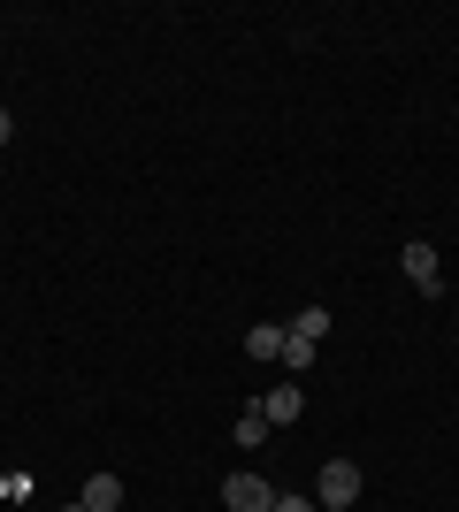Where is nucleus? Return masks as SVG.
Instances as JSON below:
<instances>
[{
  "instance_id": "obj_1",
  "label": "nucleus",
  "mask_w": 459,
  "mask_h": 512,
  "mask_svg": "<svg viewBox=\"0 0 459 512\" xmlns=\"http://www.w3.org/2000/svg\"><path fill=\"white\" fill-rule=\"evenodd\" d=\"M314 505H322V512H352V505H360V467H352V459H322V474H314Z\"/></svg>"
},
{
  "instance_id": "obj_2",
  "label": "nucleus",
  "mask_w": 459,
  "mask_h": 512,
  "mask_svg": "<svg viewBox=\"0 0 459 512\" xmlns=\"http://www.w3.org/2000/svg\"><path fill=\"white\" fill-rule=\"evenodd\" d=\"M398 268H406V283H414L421 299H444V260H437V245H429V237H414V245L398 253Z\"/></svg>"
},
{
  "instance_id": "obj_3",
  "label": "nucleus",
  "mask_w": 459,
  "mask_h": 512,
  "mask_svg": "<svg viewBox=\"0 0 459 512\" xmlns=\"http://www.w3.org/2000/svg\"><path fill=\"white\" fill-rule=\"evenodd\" d=\"M222 512H276V490H268L261 474H230L222 482Z\"/></svg>"
},
{
  "instance_id": "obj_4",
  "label": "nucleus",
  "mask_w": 459,
  "mask_h": 512,
  "mask_svg": "<svg viewBox=\"0 0 459 512\" xmlns=\"http://www.w3.org/2000/svg\"><path fill=\"white\" fill-rule=\"evenodd\" d=\"M261 413H268V428H291V421H299V413H306V390H299V383L268 390V398H261Z\"/></svg>"
},
{
  "instance_id": "obj_5",
  "label": "nucleus",
  "mask_w": 459,
  "mask_h": 512,
  "mask_svg": "<svg viewBox=\"0 0 459 512\" xmlns=\"http://www.w3.org/2000/svg\"><path fill=\"white\" fill-rule=\"evenodd\" d=\"M77 505H92V512H123V482H115V474H92Z\"/></svg>"
},
{
  "instance_id": "obj_6",
  "label": "nucleus",
  "mask_w": 459,
  "mask_h": 512,
  "mask_svg": "<svg viewBox=\"0 0 459 512\" xmlns=\"http://www.w3.org/2000/svg\"><path fill=\"white\" fill-rule=\"evenodd\" d=\"M245 352H253V360H276V352H284V321H253V329H245Z\"/></svg>"
},
{
  "instance_id": "obj_7",
  "label": "nucleus",
  "mask_w": 459,
  "mask_h": 512,
  "mask_svg": "<svg viewBox=\"0 0 459 512\" xmlns=\"http://www.w3.org/2000/svg\"><path fill=\"white\" fill-rule=\"evenodd\" d=\"M314 352H322V344H306V337H291V329H284V352H276V360H284V375L299 383L306 367H314Z\"/></svg>"
},
{
  "instance_id": "obj_8",
  "label": "nucleus",
  "mask_w": 459,
  "mask_h": 512,
  "mask_svg": "<svg viewBox=\"0 0 459 512\" xmlns=\"http://www.w3.org/2000/svg\"><path fill=\"white\" fill-rule=\"evenodd\" d=\"M291 337L322 344V337H329V306H299V314H291Z\"/></svg>"
},
{
  "instance_id": "obj_9",
  "label": "nucleus",
  "mask_w": 459,
  "mask_h": 512,
  "mask_svg": "<svg viewBox=\"0 0 459 512\" xmlns=\"http://www.w3.org/2000/svg\"><path fill=\"white\" fill-rule=\"evenodd\" d=\"M261 444H268V413L245 406V413H238V451H261Z\"/></svg>"
},
{
  "instance_id": "obj_10",
  "label": "nucleus",
  "mask_w": 459,
  "mask_h": 512,
  "mask_svg": "<svg viewBox=\"0 0 459 512\" xmlns=\"http://www.w3.org/2000/svg\"><path fill=\"white\" fill-rule=\"evenodd\" d=\"M276 512H322L314 497H291V490H276Z\"/></svg>"
},
{
  "instance_id": "obj_11",
  "label": "nucleus",
  "mask_w": 459,
  "mask_h": 512,
  "mask_svg": "<svg viewBox=\"0 0 459 512\" xmlns=\"http://www.w3.org/2000/svg\"><path fill=\"white\" fill-rule=\"evenodd\" d=\"M8 138H16V115H8V107H0V146H8Z\"/></svg>"
},
{
  "instance_id": "obj_12",
  "label": "nucleus",
  "mask_w": 459,
  "mask_h": 512,
  "mask_svg": "<svg viewBox=\"0 0 459 512\" xmlns=\"http://www.w3.org/2000/svg\"><path fill=\"white\" fill-rule=\"evenodd\" d=\"M62 512H92V505H62Z\"/></svg>"
}]
</instances>
